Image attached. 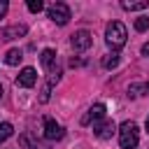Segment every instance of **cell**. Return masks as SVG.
<instances>
[{
  "instance_id": "1",
  "label": "cell",
  "mask_w": 149,
  "mask_h": 149,
  "mask_svg": "<svg viewBox=\"0 0 149 149\" xmlns=\"http://www.w3.org/2000/svg\"><path fill=\"white\" fill-rule=\"evenodd\" d=\"M126 37H128V33H126V26L121 21H109L107 23V28H105V42L114 51H119L126 44Z\"/></svg>"
},
{
  "instance_id": "2",
  "label": "cell",
  "mask_w": 149,
  "mask_h": 149,
  "mask_svg": "<svg viewBox=\"0 0 149 149\" xmlns=\"http://www.w3.org/2000/svg\"><path fill=\"white\" fill-rule=\"evenodd\" d=\"M140 142V130H137V123L133 121H123L119 126V144L121 149H135Z\"/></svg>"
},
{
  "instance_id": "3",
  "label": "cell",
  "mask_w": 149,
  "mask_h": 149,
  "mask_svg": "<svg viewBox=\"0 0 149 149\" xmlns=\"http://www.w3.org/2000/svg\"><path fill=\"white\" fill-rule=\"evenodd\" d=\"M47 16H49L54 23L65 26V23L70 21V7H68L65 2H54V5L47 7Z\"/></svg>"
},
{
  "instance_id": "4",
  "label": "cell",
  "mask_w": 149,
  "mask_h": 149,
  "mask_svg": "<svg viewBox=\"0 0 149 149\" xmlns=\"http://www.w3.org/2000/svg\"><path fill=\"white\" fill-rule=\"evenodd\" d=\"M91 42H93V35H91L88 30H77V33L70 37V44H72L74 51H86V49L91 47Z\"/></svg>"
},
{
  "instance_id": "5",
  "label": "cell",
  "mask_w": 149,
  "mask_h": 149,
  "mask_svg": "<svg viewBox=\"0 0 149 149\" xmlns=\"http://www.w3.org/2000/svg\"><path fill=\"white\" fill-rule=\"evenodd\" d=\"M114 130H116V123H114L112 119H100V121L93 126V133H95V137H100V140H109V137L114 135Z\"/></svg>"
},
{
  "instance_id": "6",
  "label": "cell",
  "mask_w": 149,
  "mask_h": 149,
  "mask_svg": "<svg viewBox=\"0 0 149 149\" xmlns=\"http://www.w3.org/2000/svg\"><path fill=\"white\" fill-rule=\"evenodd\" d=\"M63 135H65L63 126H61V123H56L51 116H47V119H44V137L54 142V140H61Z\"/></svg>"
},
{
  "instance_id": "7",
  "label": "cell",
  "mask_w": 149,
  "mask_h": 149,
  "mask_svg": "<svg viewBox=\"0 0 149 149\" xmlns=\"http://www.w3.org/2000/svg\"><path fill=\"white\" fill-rule=\"evenodd\" d=\"M40 61H42V68H44L49 74H54V72L61 70V65L56 63V51H54V49H44L42 56H40Z\"/></svg>"
},
{
  "instance_id": "8",
  "label": "cell",
  "mask_w": 149,
  "mask_h": 149,
  "mask_svg": "<svg viewBox=\"0 0 149 149\" xmlns=\"http://www.w3.org/2000/svg\"><path fill=\"white\" fill-rule=\"evenodd\" d=\"M28 33V28L23 23H16V26H7L0 30V42H7V40H16V37H23Z\"/></svg>"
},
{
  "instance_id": "9",
  "label": "cell",
  "mask_w": 149,
  "mask_h": 149,
  "mask_svg": "<svg viewBox=\"0 0 149 149\" xmlns=\"http://www.w3.org/2000/svg\"><path fill=\"white\" fill-rule=\"evenodd\" d=\"M105 112H107V109H105V105H102V102L93 105V107H91V109L81 116V126H88L91 121H95V123H98L100 119H105Z\"/></svg>"
},
{
  "instance_id": "10",
  "label": "cell",
  "mask_w": 149,
  "mask_h": 149,
  "mask_svg": "<svg viewBox=\"0 0 149 149\" xmlns=\"http://www.w3.org/2000/svg\"><path fill=\"white\" fill-rule=\"evenodd\" d=\"M35 81H37V72H35L33 68H23V70L19 72V77H16V84L23 86V88L35 86Z\"/></svg>"
},
{
  "instance_id": "11",
  "label": "cell",
  "mask_w": 149,
  "mask_h": 149,
  "mask_svg": "<svg viewBox=\"0 0 149 149\" xmlns=\"http://www.w3.org/2000/svg\"><path fill=\"white\" fill-rule=\"evenodd\" d=\"M121 7L126 12H137V9H147L149 0H121Z\"/></svg>"
},
{
  "instance_id": "12",
  "label": "cell",
  "mask_w": 149,
  "mask_h": 149,
  "mask_svg": "<svg viewBox=\"0 0 149 149\" xmlns=\"http://www.w3.org/2000/svg\"><path fill=\"white\" fill-rule=\"evenodd\" d=\"M21 58H23V51H21V49H9V51L5 54V63H7V65H19Z\"/></svg>"
},
{
  "instance_id": "13",
  "label": "cell",
  "mask_w": 149,
  "mask_h": 149,
  "mask_svg": "<svg viewBox=\"0 0 149 149\" xmlns=\"http://www.w3.org/2000/svg\"><path fill=\"white\" fill-rule=\"evenodd\" d=\"M116 65H119V54H116V51H112V54H107V56L102 58V68H105V70H114Z\"/></svg>"
},
{
  "instance_id": "14",
  "label": "cell",
  "mask_w": 149,
  "mask_h": 149,
  "mask_svg": "<svg viewBox=\"0 0 149 149\" xmlns=\"http://www.w3.org/2000/svg\"><path fill=\"white\" fill-rule=\"evenodd\" d=\"M12 133H14V126H12L9 121H2V123H0V144H2L7 137H12Z\"/></svg>"
},
{
  "instance_id": "15",
  "label": "cell",
  "mask_w": 149,
  "mask_h": 149,
  "mask_svg": "<svg viewBox=\"0 0 149 149\" xmlns=\"http://www.w3.org/2000/svg\"><path fill=\"white\" fill-rule=\"evenodd\" d=\"M147 28H149V16H137L135 19V30L137 33H144Z\"/></svg>"
},
{
  "instance_id": "16",
  "label": "cell",
  "mask_w": 149,
  "mask_h": 149,
  "mask_svg": "<svg viewBox=\"0 0 149 149\" xmlns=\"http://www.w3.org/2000/svg\"><path fill=\"white\" fill-rule=\"evenodd\" d=\"M28 9H30L33 14H37V12L44 9V2H42V0H28Z\"/></svg>"
},
{
  "instance_id": "17",
  "label": "cell",
  "mask_w": 149,
  "mask_h": 149,
  "mask_svg": "<svg viewBox=\"0 0 149 149\" xmlns=\"http://www.w3.org/2000/svg\"><path fill=\"white\" fill-rule=\"evenodd\" d=\"M19 142H21L26 149H40V147H37V142H33V140H30V135H21V137H19Z\"/></svg>"
},
{
  "instance_id": "18",
  "label": "cell",
  "mask_w": 149,
  "mask_h": 149,
  "mask_svg": "<svg viewBox=\"0 0 149 149\" xmlns=\"http://www.w3.org/2000/svg\"><path fill=\"white\" fill-rule=\"evenodd\" d=\"M142 88H144L142 84H130V86H128V95H130V98H135V95H140V91H142Z\"/></svg>"
},
{
  "instance_id": "19",
  "label": "cell",
  "mask_w": 149,
  "mask_h": 149,
  "mask_svg": "<svg viewBox=\"0 0 149 149\" xmlns=\"http://www.w3.org/2000/svg\"><path fill=\"white\" fill-rule=\"evenodd\" d=\"M7 9H9V5H7V0H0V19L7 14Z\"/></svg>"
},
{
  "instance_id": "20",
  "label": "cell",
  "mask_w": 149,
  "mask_h": 149,
  "mask_svg": "<svg viewBox=\"0 0 149 149\" xmlns=\"http://www.w3.org/2000/svg\"><path fill=\"white\" fill-rule=\"evenodd\" d=\"M70 65H72V68H77V65H81V61H79V58H70Z\"/></svg>"
},
{
  "instance_id": "21",
  "label": "cell",
  "mask_w": 149,
  "mask_h": 149,
  "mask_svg": "<svg viewBox=\"0 0 149 149\" xmlns=\"http://www.w3.org/2000/svg\"><path fill=\"white\" fill-rule=\"evenodd\" d=\"M142 54H144V56H149V42H147V44H142Z\"/></svg>"
},
{
  "instance_id": "22",
  "label": "cell",
  "mask_w": 149,
  "mask_h": 149,
  "mask_svg": "<svg viewBox=\"0 0 149 149\" xmlns=\"http://www.w3.org/2000/svg\"><path fill=\"white\" fill-rule=\"evenodd\" d=\"M144 126H147V133H149V116H147V123H144Z\"/></svg>"
},
{
  "instance_id": "23",
  "label": "cell",
  "mask_w": 149,
  "mask_h": 149,
  "mask_svg": "<svg viewBox=\"0 0 149 149\" xmlns=\"http://www.w3.org/2000/svg\"><path fill=\"white\" fill-rule=\"evenodd\" d=\"M144 91H147V93H149V84H144Z\"/></svg>"
},
{
  "instance_id": "24",
  "label": "cell",
  "mask_w": 149,
  "mask_h": 149,
  "mask_svg": "<svg viewBox=\"0 0 149 149\" xmlns=\"http://www.w3.org/2000/svg\"><path fill=\"white\" fill-rule=\"evenodd\" d=\"M0 98H2V86H0Z\"/></svg>"
}]
</instances>
